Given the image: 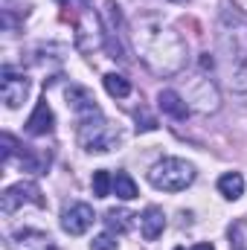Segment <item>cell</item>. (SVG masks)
<instances>
[{
    "label": "cell",
    "instance_id": "cell-12",
    "mask_svg": "<svg viewBox=\"0 0 247 250\" xmlns=\"http://www.w3.org/2000/svg\"><path fill=\"white\" fill-rule=\"evenodd\" d=\"M67 105L76 111V117H84V114L99 111V108H96V99H93L90 90H84V87H70V90H67Z\"/></svg>",
    "mask_w": 247,
    "mask_h": 250
},
{
    "label": "cell",
    "instance_id": "cell-3",
    "mask_svg": "<svg viewBox=\"0 0 247 250\" xmlns=\"http://www.w3.org/2000/svg\"><path fill=\"white\" fill-rule=\"evenodd\" d=\"M79 143H82L84 151L105 154V151L117 148V143H120V131L108 123L99 111H93V114L79 117Z\"/></svg>",
    "mask_w": 247,
    "mask_h": 250
},
{
    "label": "cell",
    "instance_id": "cell-4",
    "mask_svg": "<svg viewBox=\"0 0 247 250\" xmlns=\"http://www.w3.org/2000/svg\"><path fill=\"white\" fill-rule=\"evenodd\" d=\"M148 181L160 192H184L195 181V169H192V163H186L181 157H163L151 166Z\"/></svg>",
    "mask_w": 247,
    "mask_h": 250
},
{
    "label": "cell",
    "instance_id": "cell-21",
    "mask_svg": "<svg viewBox=\"0 0 247 250\" xmlns=\"http://www.w3.org/2000/svg\"><path fill=\"white\" fill-rule=\"evenodd\" d=\"M201 67H204V70H212V59H209V53L201 56Z\"/></svg>",
    "mask_w": 247,
    "mask_h": 250
},
{
    "label": "cell",
    "instance_id": "cell-1",
    "mask_svg": "<svg viewBox=\"0 0 247 250\" xmlns=\"http://www.w3.org/2000/svg\"><path fill=\"white\" fill-rule=\"evenodd\" d=\"M137 47L143 59L151 64L157 73H175L184 64V44L181 38L163 26L160 21H143L137 29Z\"/></svg>",
    "mask_w": 247,
    "mask_h": 250
},
{
    "label": "cell",
    "instance_id": "cell-9",
    "mask_svg": "<svg viewBox=\"0 0 247 250\" xmlns=\"http://www.w3.org/2000/svg\"><path fill=\"white\" fill-rule=\"evenodd\" d=\"M9 248L12 250H56L53 239L47 233H38V230H18L12 239H9Z\"/></svg>",
    "mask_w": 247,
    "mask_h": 250
},
{
    "label": "cell",
    "instance_id": "cell-17",
    "mask_svg": "<svg viewBox=\"0 0 247 250\" xmlns=\"http://www.w3.org/2000/svg\"><path fill=\"white\" fill-rule=\"evenodd\" d=\"M93 195L96 198H108L111 195V189H114V178L105 172V169H99V172H93Z\"/></svg>",
    "mask_w": 247,
    "mask_h": 250
},
{
    "label": "cell",
    "instance_id": "cell-18",
    "mask_svg": "<svg viewBox=\"0 0 247 250\" xmlns=\"http://www.w3.org/2000/svg\"><path fill=\"white\" fill-rule=\"evenodd\" d=\"M90 250H117V239H114V233H102V236H96V239L90 242Z\"/></svg>",
    "mask_w": 247,
    "mask_h": 250
},
{
    "label": "cell",
    "instance_id": "cell-14",
    "mask_svg": "<svg viewBox=\"0 0 247 250\" xmlns=\"http://www.w3.org/2000/svg\"><path fill=\"white\" fill-rule=\"evenodd\" d=\"M105 224H108V233H128L134 227V215L128 209H108L105 212Z\"/></svg>",
    "mask_w": 247,
    "mask_h": 250
},
{
    "label": "cell",
    "instance_id": "cell-23",
    "mask_svg": "<svg viewBox=\"0 0 247 250\" xmlns=\"http://www.w3.org/2000/svg\"><path fill=\"white\" fill-rule=\"evenodd\" d=\"M59 3H67V0H59Z\"/></svg>",
    "mask_w": 247,
    "mask_h": 250
},
{
    "label": "cell",
    "instance_id": "cell-20",
    "mask_svg": "<svg viewBox=\"0 0 247 250\" xmlns=\"http://www.w3.org/2000/svg\"><path fill=\"white\" fill-rule=\"evenodd\" d=\"M18 151V143H15V137H9V134H3V160H12V154Z\"/></svg>",
    "mask_w": 247,
    "mask_h": 250
},
{
    "label": "cell",
    "instance_id": "cell-7",
    "mask_svg": "<svg viewBox=\"0 0 247 250\" xmlns=\"http://www.w3.org/2000/svg\"><path fill=\"white\" fill-rule=\"evenodd\" d=\"M26 93H29V79L12 73V70L6 67V70H3V82H0V96H3L6 108H21L23 99H26Z\"/></svg>",
    "mask_w": 247,
    "mask_h": 250
},
{
    "label": "cell",
    "instance_id": "cell-19",
    "mask_svg": "<svg viewBox=\"0 0 247 250\" xmlns=\"http://www.w3.org/2000/svg\"><path fill=\"white\" fill-rule=\"evenodd\" d=\"M157 128V120L148 117L145 111H137V131H154Z\"/></svg>",
    "mask_w": 247,
    "mask_h": 250
},
{
    "label": "cell",
    "instance_id": "cell-16",
    "mask_svg": "<svg viewBox=\"0 0 247 250\" xmlns=\"http://www.w3.org/2000/svg\"><path fill=\"white\" fill-rule=\"evenodd\" d=\"M114 192H117V198H123V201H134V198H137V184H134V178H131L128 172H117V178H114Z\"/></svg>",
    "mask_w": 247,
    "mask_h": 250
},
{
    "label": "cell",
    "instance_id": "cell-11",
    "mask_svg": "<svg viewBox=\"0 0 247 250\" xmlns=\"http://www.w3.org/2000/svg\"><path fill=\"white\" fill-rule=\"evenodd\" d=\"M157 105H160L163 114H169V117H175V120H186V117H189V105L181 99V93H175V90H160Z\"/></svg>",
    "mask_w": 247,
    "mask_h": 250
},
{
    "label": "cell",
    "instance_id": "cell-2",
    "mask_svg": "<svg viewBox=\"0 0 247 250\" xmlns=\"http://www.w3.org/2000/svg\"><path fill=\"white\" fill-rule=\"evenodd\" d=\"M218 41L227 59L230 70V84L236 90H247V18L239 9H224L221 12V26H218Z\"/></svg>",
    "mask_w": 247,
    "mask_h": 250
},
{
    "label": "cell",
    "instance_id": "cell-10",
    "mask_svg": "<svg viewBox=\"0 0 247 250\" xmlns=\"http://www.w3.org/2000/svg\"><path fill=\"white\" fill-rule=\"evenodd\" d=\"M163 230H166V215H163V209H160V207H148V209L140 215V233H143V239L154 242Z\"/></svg>",
    "mask_w": 247,
    "mask_h": 250
},
{
    "label": "cell",
    "instance_id": "cell-15",
    "mask_svg": "<svg viewBox=\"0 0 247 250\" xmlns=\"http://www.w3.org/2000/svg\"><path fill=\"white\" fill-rule=\"evenodd\" d=\"M102 82H105V90H108L114 99H125V96L131 93V82H128L125 76H120V73H108Z\"/></svg>",
    "mask_w": 247,
    "mask_h": 250
},
{
    "label": "cell",
    "instance_id": "cell-6",
    "mask_svg": "<svg viewBox=\"0 0 247 250\" xmlns=\"http://www.w3.org/2000/svg\"><path fill=\"white\" fill-rule=\"evenodd\" d=\"M93 221H96L93 207L90 204H82V201L67 204L64 212H62V227H64V233H70V236H84L93 227Z\"/></svg>",
    "mask_w": 247,
    "mask_h": 250
},
{
    "label": "cell",
    "instance_id": "cell-8",
    "mask_svg": "<svg viewBox=\"0 0 247 250\" xmlns=\"http://www.w3.org/2000/svg\"><path fill=\"white\" fill-rule=\"evenodd\" d=\"M53 125H56V117H53L47 99H41L26 120V134L29 137H47V134H53Z\"/></svg>",
    "mask_w": 247,
    "mask_h": 250
},
{
    "label": "cell",
    "instance_id": "cell-22",
    "mask_svg": "<svg viewBox=\"0 0 247 250\" xmlns=\"http://www.w3.org/2000/svg\"><path fill=\"white\" fill-rule=\"evenodd\" d=\"M178 250H184V248H178ZM189 250H215L209 242H201V245H195V248H189Z\"/></svg>",
    "mask_w": 247,
    "mask_h": 250
},
{
    "label": "cell",
    "instance_id": "cell-13",
    "mask_svg": "<svg viewBox=\"0 0 247 250\" xmlns=\"http://www.w3.org/2000/svg\"><path fill=\"white\" fill-rule=\"evenodd\" d=\"M218 192H221L227 201L242 198V192H245V178H242L239 172H227V175H221V178H218Z\"/></svg>",
    "mask_w": 247,
    "mask_h": 250
},
{
    "label": "cell",
    "instance_id": "cell-5",
    "mask_svg": "<svg viewBox=\"0 0 247 250\" xmlns=\"http://www.w3.org/2000/svg\"><path fill=\"white\" fill-rule=\"evenodd\" d=\"M21 204H35V207H47V198L41 195V189L35 187V184H29V181H21V184H15V187H9L3 195H0V209L9 215V212H15Z\"/></svg>",
    "mask_w": 247,
    "mask_h": 250
}]
</instances>
